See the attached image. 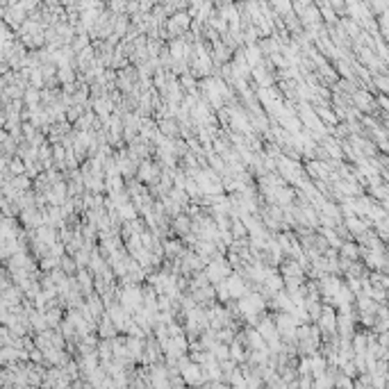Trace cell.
<instances>
[{"mask_svg": "<svg viewBox=\"0 0 389 389\" xmlns=\"http://www.w3.org/2000/svg\"><path fill=\"white\" fill-rule=\"evenodd\" d=\"M141 305H144V291H141L137 285H130L121 291V307L125 312H139Z\"/></svg>", "mask_w": 389, "mask_h": 389, "instance_id": "cell-1", "label": "cell"}, {"mask_svg": "<svg viewBox=\"0 0 389 389\" xmlns=\"http://www.w3.org/2000/svg\"><path fill=\"white\" fill-rule=\"evenodd\" d=\"M239 309H241V314H246L248 321H255L257 312L264 309V301H262L260 294H246V296L239 298Z\"/></svg>", "mask_w": 389, "mask_h": 389, "instance_id": "cell-2", "label": "cell"}, {"mask_svg": "<svg viewBox=\"0 0 389 389\" xmlns=\"http://www.w3.org/2000/svg\"><path fill=\"white\" fill-rule=\"evenodd\" d=\"M205 278H207V282H223L225 278L230 276V264L223 260V257H214V262H209L207 271L203 273Z\"/></svg>", "mask_w": 389, "mask_h": 389, "instance_id": "cell-3", "label": "cell"}, {"mask_svg": "<svg viewBox=\"0 0 389 389\" xmlns=\"http://www.w3.org/2000/svg\"><path fill=\"white\" fill-rule=\"evenodd\" d=\"M180 376H182V380H185L187 385H193V387L203 385V380H205L201 366L193 364L191 360H180Z\"/></svg>", "mask_w": 389, "mask_h": 389, "instance_id": "cell-4", "label": "cell"}, {"mask_svg": "<svg viewBox=\"0 0 389 389\" xmlns=\"http://www.w3.org/2000/svg\"><path fill=\"white\" fill-rule=\"evenodd\" d=\"M255 333L262 337V341H269V344L278 341V330H276V323H273L271 319H262Z\"/></svg>", "mask_w": 389, "mask_h": 389, "instance_id": "cell-5", "label": "cell"}, {"mask_svg": "<svg viewBox=\"0 0 389 389\" xmlns=\"http://www.w3.org/2000/svg\"><path fill=\"white\" fill-rule=\"evenodd\" d=\"M225 287H228V291H230V296H237V298H241V296H246V285H244V278L241 276H228L225 278Z\"/></svg>", "mask_w": 389, "mask_h": 389, "instance_id": "cell-6", "label": "cell"}, {"mask_svg": "<svg viewBox=\"0 0 389 389\" xmlns=\"http://www.w3.org/2000/svg\"><path fill=\"white\" fill-rule=\"evenodd\" d=\"M319 325H321L323 330H328V333H335V328H337V317H335L333 307H323V312L319 314Z\"/></svg>", "mask_w": 389, "mask_h": 389, "instance_id": "cell-7", "label": "cell"}, {"mask_svg": "<svg viewBox=\"0 0 389 389\" xmlns=\"http://www.w3.org/2000/svg\"><path fill=\"white\" fill-rule=\"evenodd\" d=\"M152 387L155 389H171L169 387V378H166V371L162 366H152Z\"/></svg>", "mask_w": 389, "mask_h": 389, "instance_id": "cell-8", "label": "cell"}, {"mask_svg": "<svg viewBox=\"0 0 389 389\" xmlns=\"http://www.w3.org/2000/svg\"><path fill=\"white\" fill-rule=\"evenodd\" d=\"M339 287H341V285H339L337 278H325V280H323V294H325L328 298H333L335 294L339 291Z\"/></svg>", "mask_w": 389, "mask_h": 389, "instance_id": "cell-9", "label": "cell"}, {"mask_svg": "<svg viewBox=\"0 0 389 389\" xmlns=\"http://www.w3.org/2000/svg\"><path fill=\"white\" fill-rule=\"evenodd\" d=\"M246 337H248V341H250V348H253V351L264 348V341H262V337L255 333V330H248V333H246Z\"/></svg>", "mask_w": 389, "mask_h": 389, "instance_id": "cell-10", "label": "cell"}, {"mask_svg": "<svg viewBox=\"0 0 389 389\" xmlns=\"http://www.w3.org/2000/svg\"><path fill=\"white\" fill-rule=\"evenodd\" d=\"M309 364H312V373L314 376H323V371H325V360L323 357H312V360H309Z\"/></svg>", "mask_w": 389, "mask_h": 389, "instance_id": "cell-11", "label": "cell"}, {"mask_svg": "<svg viewBox=\"0 0 389 389\" xmlns=\"http://www.w3.org/2000/svg\"><path fill=\"white\" fill-rule=\"evenodd\" d=\"M346 225H348V230H353V232H357V235L364 232V230H366V223L357 221L355 217H348V219H346Z\"/></svg>", "mask_w": 389, "mask_h": 389, "instance_id": "cell-12", "label": "cell"}, {"mask_svg": "<svg viewBox=\"0 0 389 389\" xmlns=\"http://www.w3.org/2000/svg\"><path fill=\"white\" fill-rule=\"evenodd\" d=\"M341 253H344L346 260H355L357 253H360V248L353 246V244H341Z\"/></svg>", "mask_w": 389, "mask_h": 389, "instance_id": "cell-13", "label": "cell"}, {"mask_svg": "<svg viewBox=\"0 0 389 389\" xmlns=\"http://www.w3.org/2000/svg\"><path fill=\"white\" fill-rule=\"evenodd\" d=\"M152 176H155V169H152V164L146 162V164L141 166V178H144V180H148V182H152Z\"/></svg>", "mask_w": 389, "mask_h": 389, "instance_id": "cell-14", "label": "cell"}, {"mask_svg": "<svg viewBox=\"0 0 389 389\" xmlns=\"http://www.w3.org/2000/svg\"><path fill=\"white\" fill-rule=\"evenodd\" d=\"M217 296H219V301H228L230 298V291H228V287H225V280L217 285Z\"/></svg>", "mask_w": 389, "mask_h": 389, "instance_id": "cell-15", "label": "cell"}, {"mask_svg": "<svg viewBox=\"0 0 389 389\" xmlns=\"http://www.w3.org/2000/svg\"><path fill=\"white\" fill-rule=\"evenodd\" d=\"M307 169H309V173H312V176H323V166H321V162H309V166H307Z\"/></svg>", "mask_w": 389, "mask_h": 389, "instance_id": "cell-16", "label": "cell"}, {"mask_svg": "<svg viewBox=\"0 0 389 389\" xmlns=\"http://www.w3.org/2000/svg\"><path fill=\"white\" fill-rule=\"evenodd\" d=\"M162 132L164 134H176V123H173V121H164V123H162Z\"/></svg>", "mask_w": 389, "mask_h": 389, "instance_id": "cell-17", "label": "cell"}, {"mask_svg": "<svg viewBox=\"0 0 389 389\" xmlns=\"http://www.w3.org/2000/svg\"><path fill=\"white\" fill-rule=\"evenodd\" d=\"M176 228H178V230H182V232H187V230H189V221H187V217H178Z\"/></svg>", "mask_w": 389, "mask_h": 389, "instance_id": "cell-18", "label": "cell"}, {"mask_svg": "<svg viewBox=\"0 0 389 389\" xmlns=\"http://www.w3.org/2000/svg\"><path fill=\"white\" fill-rule=\"evenodd\" d=\"M166 253H180V246L176 244V241H166Z\"/></svg>", "mask_w": 389, "mask_h": 389, "instance_id": "cell-19", "label": "cell"}, {"mask_svg": "<svg viewBox=\"0 0 389 389\" xmlns=\"http://www.w3.org/2000/svg\"><path fill=\"white\" fill-rule=\"evenodd\" d=\"M376 85L380 87L382 91H387V80H385V77H382V75H378V77H376Z\"/></svg>", "mask_w": 389, "mask_h": 389, "instance_id": "cell-20", "label": "cell"}]
</instances>
